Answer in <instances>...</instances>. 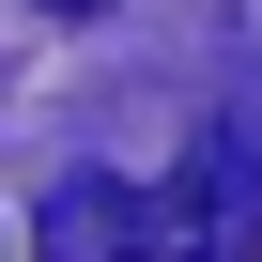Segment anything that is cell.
I'll use <instances>...</instances> for the list:
<instances>
[{"label": "cell", "mask_w": 262, "mask_h": 262, "mask_svg": "<svg viewBox=\"0 0 262 262\" xmlns=\"http://www.w3.org/2000/svg\"><path fill=\"white\" fill-rule=\"evenodd\" d=\"M123 262H262V108H216L185 139V170L139 185Z\"/></svg>", "instance_id": "obj_1"}, {"label": "cell", "mask_w": 262, "mask_h": 262, "mask_svg": "<svg viewBox=\"0 0 262 262\" xmlns=\"http://www.w3.org/2000/svg\"><path fill=\"white\" fill-rule=\"evenodd\" d=\"M123 231H139V185H108V170L47 185V216H31V247H47V262H123Z\"/></svg>", "instance_id": "obj_2"}, {"label": "cell", "mask_w": 262, "mask_h": 262, "mask_svg": "<svg viewBox=\"0 0 262 262\" xmlns=\"http://www.w3.org/2000/svg\"><path fill=\"white\" fill-rule=\"evenodd\" d=\"M47 16H77V0H47Z\"/></svg>", "instance_id": "obj_3"}]
</instances>
